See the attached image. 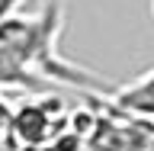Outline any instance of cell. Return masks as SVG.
Instances as JSON below:
<instances>
[{
	"label": "cell",
	"mask_w": 154,
	"mask_h": 151,
	"mask_svg": "<svg viewBox=\"0 0 154 151\" xmlns=\"http://www.w3.org/2000/svg\"><path fill=\"white\" fill-rule=\"evenodd\" d=\"M67 125H71V116L64 113V103L58 96L29 100V103H23L19 109L10 113L7 148H13V151H51Z\"/></svg>",
	"instance_id": "cell-1"
},
{
	"label": "cell",
	"mask_w": 154,
	"mask_h": 151,
	"mask_svg": "<svg viewBox=\"0 0 154 151\" xmlns=\"http://www.w3.org/2000/svg\"><path fill=\"white\" fill-rule=\"evenodd\" d=\"M109 103L125 109V113H132V116H148V119H154V68L144 71L141 77H135L132 84L112 90V93H109Z\"/></svg>",
	"instance_id": "cell-2"
},
{
	"label": "cell",
	"mask_w": 154,
	"mask_h": 151,
	"mask_svg": "<svg viewBox=\"0 0 154 151\" xmlns=\"http://www.w3.org/2000/svg\"><path fill=\"white\" fill-rule=\"evenodd\" d=\"M23 3H26V0H0V19H7L10 13H16Z\"/></svg>",
	"instance_id": "cell-3"
},
{
	"label": "cell",
	"mask_w": 154,
	"mask_h": 151,
	"mask_svg": "<svg viewBox=\"0 0 154 151\" xmlns=\"http://www.w3.org/2000/svg\"><path fill=\"white\" fill-rule=\"evenodd\" d=\"M151 16H154V0H151Z\"/></svg>",
	"instance_id": "cell-4"
}]
</instances>
